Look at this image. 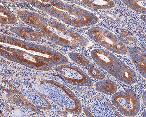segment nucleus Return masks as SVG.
Here are the masks:
<instances>
[{
	"label": "nucleus",
	"instance_id": "obj_1",
	"mask_svg": "<svg viewBox=\"0 0 146 117\" xmlns=\"http://www.w3.org/2000/svg\"><path fill=\"white\" fill-rule=\"evenodd\" d=\"M55 7L42 5L40 10L71 26L80 27L96 24L97 16L88 10L60 1H50Z\"/></svg>",
	"mask_w": 146,
	"mask_h": 117
},
{
	"label": "nucleus",
	"instance_id": "obj_7",
	"mask_svg": "<svg viewBox=\"0 0 146 117\" xmlns=\"http://www.w3.org/2000/svg\"><path fill=\"white\" fill-rule=\"evenodd\" d=\"M17 22V18L10 11L1 6V24L13 25Z\"/></svg>",
	"mask_w": 146,
	"mask_h": 117
},
{
	"label": "nucleus",
	"instance_id": "obj_6",
	"mask_svg": "<svg viewBox=\"0 0 146 117\" xmlns=\"http://www.w3.org/2000/svg\"><path fill=\"white\" fill-rule=\"evenodd\" d=\"M82 3L95 10L107 9L113 7L114 4L110 1H82Z\"/></svg>",
	"mask_w": 146,
	"mask_h": 117
},
{
	"label": "nucleus",
	"instance_id": "obj_8",
	"mask_svg": "<svg viewBox=\"0 0 146 117\" xmlns=\"http://www.w3.org/2000/svg\"><path fill=\"white\" fill-rule=\"evenodd\" d=\"M69 56L73 60L78 64L83 66L90 67H94V65L92 63L81 54L71 53H70Z\"/></svg>",
	"mask_w": 146,
	"mask_h": 117
},
{
	"label": "nucleus",
	"instance_id": "obj_10",
	"mask_svg": "<svg viewBox=\"0 0 146 117\" xmlns=\"http://www.w3.org/2000/svg\"><path fill=\"white\" fill-rule=\"evenodd\" d=\"M131 5H133L134 8L136 7V8H137V10L138 11L139 10H145V6L143 5L145 4H143L141 5L140 4L142 3L143 1H131Z\"/></svg>",
	"mask_w": 146,
	"mask_h": 117
},
{
	"label": "nucleus",
	"instance_id": "obj_4",
	"mask_svg": "<svg viewBox=\"0 0 146 117\" xmlns=\"http://www.w3.org/2000/svg\"><path fill=\"white\" fill-rule=\"evenodd\" d=\"M58 69L62 78L72 85L90 87L92 86V82L90 77L79 67L65 65L60 67Z\"/></svg>",
	"mask_w": 146,
	"mask_h": 117
},
{
	"label": "nucleus",
	"instance_id": "obj_3",
	"mask_svg": "<svg viewBox=\"0 0 146 117\" xmlns=\"http://www.w3.org/2000/svg\"><path fill=\"white\" fill-rule=\"evenodd\" d=\"M89 33L92 39L104 48L119 54H126L127 49L125 45L108 30L102 27H95Z\"/></svg>",
	"mask_w": 146,
	"mask_h": 117
},
{
	"label": "nucleus",
	"instance_id": "obj_9",
	"mask_svg": "<svg viewBox=\"0 0 146 117\" xmlns=\"http://www.w3.org/2000/svg\"><path fill=\"white\" fill-rule=\"evenodd\" d=\"M88 72L89 75L98 80H102L105 78L104 74L100 70L95 68L94 67H90L88 70Z\"/></svg>",
	"mask_w": 146,
	"mask_h": 117
},
{
	"label": "nucleus",
	"instance_id": "obj_12",
	"mask_svg": "<svg viewBox=\"0 0 146 117\" xmlns=\"http://www.w3.org/2000/svg\"><path fill=\"white\" fill-rule=\"evenodd\" d=\"M143 102H144V103L145 105V92H144V93L143 94Z\"/></svg>",
	"mask_w": 146,
	"mask_h": 117
},
{
	"label": "nucleus",
	"instance_id": "obj_5",
	"mask_svg": "<svg viewBox=\"0 0 146 117\" xmlns=\"http://www.w3.org/2000/svg\"><path fill=\"white\" fill-rule=\"evenodd\" d=\"M95 88L97 92L107 95L114 94L117 92V84L114 82L109 79H103L96 83Z\"/></svg>",
	"mask_w": 146,
	"mask_h": 117
},
{
	"label": "nucleus",
	"instance_id": "obj_2",
	"mask_svg": "<svg viewBox=\"0 0 146 117\" xmlns=\"http://www.w3.org/2000/svg\"><path fill=\"white\" fill-rule=\"evenodd\" d=\"M112 102L117 110L127 116H135L140 111V98L130 89L114 94Z\"/></svg>",
	"mask_w": 146,
	"mask_h": 117
},
{
	"label": "nucleus",
	"instance_id": "obj_11",
	"mask_svg": "<svg viewBox=\"0 0 146 117\" xmlns=\"http://www.w3.org/2000/svg\"><path fill=\"white\" fill-rule=\"evenodd\" d=\"M104 15L106 17L109 18L113 21L119 22H120V19L117 16L114 14L111 13H104Z\"/></svg>",
	"mask_w": 146,
	"mask_h": 117
}]
</instances>
